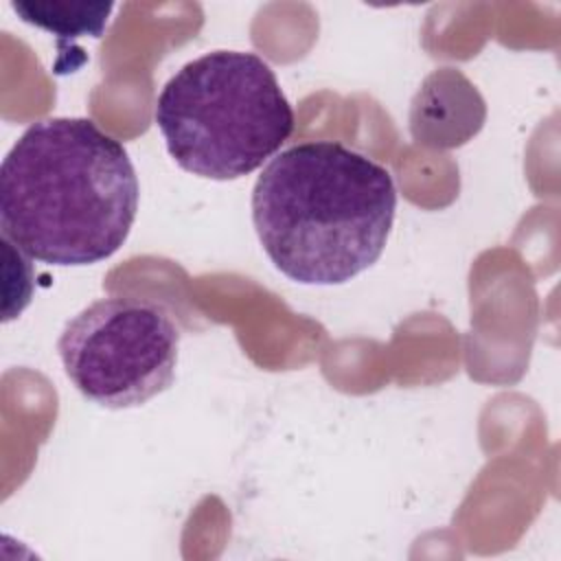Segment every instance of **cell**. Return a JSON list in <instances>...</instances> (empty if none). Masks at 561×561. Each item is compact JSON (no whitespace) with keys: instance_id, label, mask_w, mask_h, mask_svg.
<instances>
[{"instance_id":"6da1fadb","label":"cell","mask_w":561,"mask_h":561,"mask_svg":"<svg viewBox=\"0 0 561 561\" xmlns=\"http://www.w3.org/2000/svg\"><path fill=\"white\" fill-rule=\"evenodd\" d=\"M138 193L127 149L94 121L42 118L2 160V237L39 263L92 265L129 237Z\"/></svg>"},{"instance_id":"7a4b0ae2","label":"cell","mask_w":561,"mask_h":561,"mask_svg":"<svg viewBox=\"0 0 561 561\" xmlns=\"http://www.w3.org/2000/svg\"><path fill=\"white\" fill-rule=\"evenodd\" d=\"M397 213L390 171L333 140L274 156L252 191V221L270 261L300 285H342L383 252Z\"/></svg>"},{"instance_id":"3957f363","label":"cell","mask_w":561,"mask_h":561,"mask_svg":"<svg viewBox=\"0 0 561 561\" xmlns=\"http://www.w3.org/2000/svg\"><path fill=\"white\" fill-rule=\"evenodd\" d=\"M294 123L274 70L248 50H213L184 64L156 101L169 156L208 180L256 171L291 136Z\"/></svg>"},{"instance_id":"277c9868","label":"cell","mask_w":561,"mask_h":561,"mask_svg":"<svg viewBox=\"0 0 561 561\" xmlns=\"http://www.w3.org/2000/svg\"><path fill=\"white\" fill-rule=\"evenodd\" d=\"M178 348L180 329L164 307L123 296L81 309L57 342L72 386L110 410L136 408L164 392L175 379Z\"/></svg>"},{"instance_id":"5b68a950","label":"cell","mask_w":561,"mask_h":561,"mask_svg":"<svg viewBox=\"0 0 561 561\" xmlns=\"http://www.w3.org/2000/svg\"><path fill=\"white\" fill-rule=\"evenodd\" d=\"M13 11L37 28H44L57 37H101L107 15L114 4L110 2H11Z\"/></svg>"}]
</instances>
